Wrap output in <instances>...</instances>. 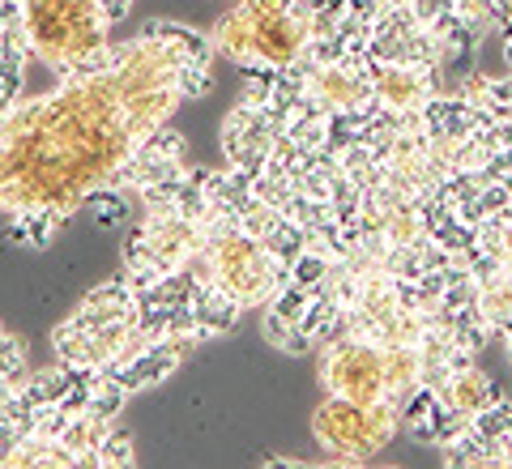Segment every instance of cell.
Returning a JSON list of instances; mask_svg holds the SVG:
<instances>
[{
	"label": "cell",
	"instance_id": "obj_1",
	"mask_svg": "<svg viewBox=\"0 0 512 469\" xmlns=\"http://www.w3.org/2000/svg\"><path fill=\"white\" fill-rule=\"evenodd\" d=\"M316 444L342 465H359L367 457H376L384 444H393V435L402 431V410L389 397L359 406L346 397H325L320 410L312 414Z\"/></svg>",
	"mask_w": 512,
	"mask_h": 469
},
{
	"label": "cell",
	"instance_id": "obj_2",
	"mask_svg": "<svg viewBox=\"0 0 512 469\" xmlns=\"http://www.w3.org/2000/svg\"><path fill=\"white\" fill-rule=\"evenodd\" d=\"M252 35V69H286L295 64L312 43V22L316 9L308 0H244L239 5Z\"/></svg>",
	"mask_w": 512,
	"mask_h": 469
},
{
	"label": "cell",
	"instance_id": "obj_3",
	"mask_svg": "<svg viewBox=\"0 0 512 469\" xmlns=\"http://www.w3.org/2000/svg\"><path fill=\"white\" fill-rule=\"evenodd\" d=\"M316 376L329 397L372 406L384 397V350L376 342H363V337H342L333 346H320Z\"/></svg>",
	"mask_w": 512,
	"mask_h": 469
},
{
	"label": "cell",
	"instance_id": "obj_4",
	"mask_svg": "<svg viewBox=\"0 0 512 469\" xmlns=\"http://www.w3.org/2000/svg\"><path fill=\"white\" fill-rule=\"evenodd\" d=\"M218 141H222V154H227V167L244 171V175H261L278 145V128L269 120V107L235 103L231 116L218 128Z\"/></svg>",
	"mask_w": 512,
	"mask_h": 469
},
{
	"label": "cell",
	"instance_id": "obj_5",
	"mask_svg": "<svg viewBox=\"0 0 512 469\" xmlns=\"http://www.w3.org/2000/svg\"><path fill=\"white\" fill-rule=\"evenodd\" d=\"M308 99L316 107H325L329 116H359L376 103L372 94V77L350 73L346 64H320L308 73Z\"/></svg>",
	"mask_w": 512,
	"mask_h": 469
},
{
	"label": "cell",
	"instance_id": "obj_6",
	"mask_svg": "<svg viewBox=\"0 0 512 469\" xmlns=\"http://www.w3.org/2000/svg\"><path fill=\"white\" fill-rule=\"evenodd\" d=\"M372 94H376L380 107L406 116V111H423L440 94V86H436V73L431 69H414V64H380L376 77H372Z\"/></svg>",
	"mask_w": 512,
	"mask_h": 469
},
{
	"label": "cell",
	"instance_id": "obj_7",
	"mask_svg": "<svg viewBox=\"0 0 512 469\" xmlns=\"http://www.w3.org/2000/svg\"><path fill=\"white\" fill-rule=\"evenodd\" d=\"M133 316H137V295H133V286L124 282V273H120V278L94 286L90 295L77 303L69 316H64V325H73L82 333H94V329L120 325V320H133Z\"/></svg>",
	"mask_w": 512,
	"mask_h": 469
},
{
	"label": "cell",
	"instance_id": "obj_8",
	"mask_svg": "<svg viewBox=\"0 0 512 469\" xmlns=\"http://www.w3.org/2000/svg\"><path fill=\"white\" fill-rule=\"evenodd\" d=\"M188 312H192V329L201 333V342H210V337L227 333L235 320L244 316V303H239L235 295H227L218 282H201L197 295H192V303H188Z\"/></svg>",
	"mask_w": 512,
	"mask_h": 469
},
{
	"label": "cell",
	"instance_id": "obj_9",
	"mask_svg": "<svg viewBox=\"0 0 512 469\" xmlns=\"http://www.w3.org/2000/svg\"><path fill=\"white\" fill-rule=\"evenodd\" d=\"M436 397L444 401L448 410H461L466 418H474L478 410H487L495 397V384H491V376L478 363H466V367H457L453 376H448L440 388H436Z\"/></svg>",
	"mask_w": 512,
	"mask_h": 469
},
{
	"label": "cell",
	"instance_id": "obj_10",
	"mask_svg": "<svg viewBox=\"0 0 512 469\" xmlns=\"http://www.w3.org/2000/svg\"><path fill=\"white\" fill-rule=\"evenodd\" d=\"M414 388H423V354L419 346H389L384 350V397L397 410L414 397Z\"/></svg>",
	"mask_w": 512,
	"mask_h": 469
},
{
	"label": "cell",
	"instance_id": "obj_11",
	"mask_svg": "<svg viewBox=\"0 0 512 469\" xmlns=\"http://www.w3.org/2000/svg\"><path fill=\"white\" fill-rule=\"evenodd\" d=\"M69 469L77 465V457L69 448L60 444V435H39V431H30L26 440L13 448V457H9V469Z\"/></svg>",
	"mask_w": 512,
	"mask_h": 469
},
{
	"label": "cell",
	"instance_id": "obj_12",
	"mask_svg": "<svg viewBox=\"0 0 512 469\" xmlns=\"http://www.w3.org/2000/svg\"><path fill=\"white\" fill-rule=\"evenodd\" d=\"M478 316L487 320L491 333H512V269H500L491 282L478 286Z\"/></svg>",
	"mask_w": 512,
	"mask_h": 469
},
{
	"label": "cell",
	"instance_id": "obj_13",
	"mask_svg": "<svg viewBox=\"0 0 512 469\" xmlns=\"http://www.w3.org/2000/svg\"><path fill=\"white\" fill-rule=\"evenodd\" d=\"M116 427V418H99V414H73L60 431V444L73 452L77 465H90V452L103 444V435Z\"/></svg>",
	"mask_w": 512,
	"mask_h": 469
},
{
	"label": "cell",
	"instance_id": "obj_14",
	"mask_svg": "<svg viewBox=\"0 0 512 469\" xmlns=\"http://www.w3.org/2000/svg\"><path fill=\"white\" fill-rule=\"evenodd\" d=\"M436 418H440V397L436 388H414V397L402 406V427L414 435L419 444H431L436 440Z\"/></svg>",
	"mask_w": 512,
	"mask_h": 469
},
{
	"label": "cell",
	"instance_id": "obj_15",
	"mask_svg": "<svg viewBox=\"0 0 512 469\" xmlns=\"http://www.w3.org/2000/svg\"><path fill=\"white\" fill-rule=\"evenodd\" d=\"M261 337L274 350H282V354H308V350H316L312 337L303 333V325H295V320H286L278 312H269V307H265V320H261Z\"/></svg>",
	"mask_w": 512,
	"mask_h": 469
},
{
	"label": "cell",
	"instance_id": "obj_16",
	"mask_svg": "<svg viewBox=\"0 0 512 469\" xmlns=\"http://www.w3.org/2000/svg\"><path fill=\"white\" fill-rule=\"evenodd\" d=\"M26 376H30V350H26L22 337H13L5 329V333H0V393L22 388Z\"/></svg>",
	"mask_w": 512,
	"mask_h": 469
},
{
	"label": "cell",
	"instance_id": "obj_17",
	"mask_svg": "<svg viewBox=\"0 0 512 469\" xmlns=\"http://www.w3.org/2000/svg\"><path fill=\"white\" fill-rule=\"evenodd\" d=\"M133 461H137V444H133V435L120 427H111L103 435V444L90 452V465H99V469H128Z\"/></svg>",
	"mask_w": 512,
	"mask_h": 469
},
{
	"label": "cell",
	"instance_id": "obj_18",
	"mask_svg": "<svg viewBox=\"0 0 512 469\" xmlns=\"http://www.w3.org/2000/svg\"><path fill=\"white\" fill-rule=\"evenodd\" d=\"M274 82H278V69H248L244 77V90H239V103L244 107H269V99H274Z\"/></svg>",
	"mask_w": 512,
	"mask_h": 469
},
{
	"label": "cell",
	"instance_id": "obj_19",
	"mask_svg": "<svg viewBox=\"0 0 512 469\" xmlns=\"http://www.w3.org/2000/svg\"><path fill=\"white\" fill-rule=\"evenodd\" d=\"M470 423H474L478 435H487V440H495V435H508V431H512V406H508L504 397H495L487 410H478V414L470 418Z\"/></svg>",
	"mask_w": 512,
	"mask_h": 469
},
{
	"label": "cell",
	"instance_id": "obj_20",
	"mask_svg": "<svg viewBox=\"0 0 512 469\" xmlns=\"http://www.w3.org/2000/svg\"><path fill=\"white\" fill-rule=\"evenodd\" d=\"M175 90L184 99H205L210 94V64H180L175 69Z\"/></svg>",
	"mask_w": 512,
	"mask_h": 469
},
{
	"label": "cell",
	"instance_id": "obj_21",
	"mask_svg": "<svg viewBox=\"0 0 512 469\" xmlns=\"http://www.w3.org/2000/svg\"><path fill=\"white\" fill-rule=\"evenodd\" d=\"M128 5H133V0H99V9H103L107 26H111V22H120L124 13H128Z\"/></svg>",
	"mask_w": 512,
	"mask_h": 469
},
{
	"label": "cell",
	"instance_id": "obj_22",
	"mask_svg": "<svg viewBox=\"0 0 512 469\" xmlns=\"http://www.w3.org/2000/svg\"><path fill=\"white\" fill-rule=\"evenodd\" d=\"M508 359H512V333H508Z\"/></svg>",
	"mask_w": 512,
	"mask_h": 469
},
{
	"label": "cell",
	"instance_id": "obj_23",
	"mask_svg": "<svg viewBox=\"0 0 512 469\" xmlns=\"http://www.w3.org/2000/svg\"><path fill=\"white\" fill-rule=\"evenodd\" d=\"M0 465H5V448H0Z\"/></svg>",
	"mask_w": 512,
	"mask_h": 469
},
{
	"label": "cell",
	"instance_id": "obj_24",
	"mask_svg": "<svg viewBox=\"0 0 512 469\" xmlns=\"http://www.w3.org/2000/svg\"><path fill=\"white\" fill-rule=\"evenodd\" d=\"M508 452H512V431H508Z\"/></svg>",
	"mask_w": 512,
	"mask_h": 469
}]
</instances>
